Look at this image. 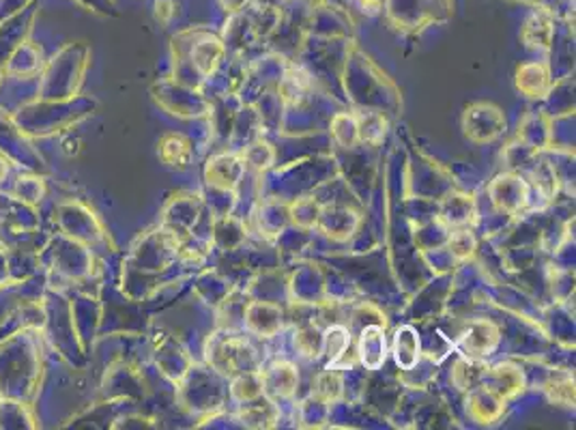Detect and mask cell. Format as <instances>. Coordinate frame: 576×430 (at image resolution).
<instances>
[{
  "label": "cell",
  "instance_id": "6da1fadb",
  "mask_svg": "<svg viewBox=\"0 0 576 430\" xmlns=\"http://www.w3.org/2000/svg\"><path fill=\"white\" fill-rule=\"evenodd\" d=\"M414 336L411 329H403L396 338V360L398 364H405V358L411 355V360H416V353H418V340L414 338L411 344H409V338Z\"/></svg>",
  "mask_w": 576,
  "mask_h": 430
}]
</instances>
